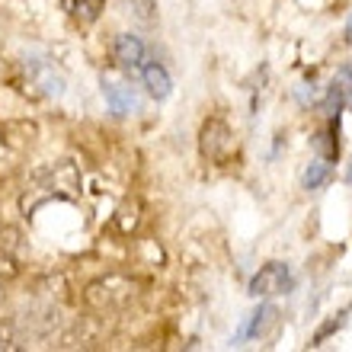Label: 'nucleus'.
<instances>
[{
  "label": "nucleus",
  "instance_id": "obj_1",
  "mask_svg": "<svg viewBox=\"0 0 352 352\" xmlns=\"http://www.w3.org/2000/svg\"><path fill=\"white\" fill-rule=\"evenodd\" d=\"M80 192V173L71 160H61L55 167L42 170V173L29 183L26 199H23V212H36L38 205L52 202V199H74Z\"/></svg>",
  "mask_w": 352,
  "mask_h": 352
},
{
  "label": "nucleus",
  "instance_id": "obj_15",
  "mask_svg": "<svg viewBox=\"0 0 352 352\" xmlns=\"http://www.w3.org/2000/svg\"><path fill=\"white\" fill-rule=\"evenodd\" d=\"M349 311H352V307H346V311H340V314H336V320H330V324L320 327V330H317V336H314V346H320V343L327 340V336L333 333V330H340V327L346 324V317H349Z\"/></svg>",
  "mask_w": 352,
  "mask_h": 352
},
{
  "label": "nucleus",
  "instance_id": "obj_7",
  "mask_svg": "<svg viewBox=\"0 0 352 352\" xmlns=\"http://www.w3.org/2000/svg\"><path fill=\"white\" fill-rule=\"evenodd\" d=\"M112 58H116L119 67H125V71H138V67L144 65V42H141L138 36H131V32H122V36H116V42H112Z\"/></svg>",
  "mask_w": 352,
  "mask_h": 352
},
{
  "label": "nucleus",
  "instance_id": "obj_10",
  "mask_svg": "<svg viewBox=\"0 0 352 352\" xmlns=\"http://www.w3.org/2000/svg\"><path fill=\"white\" fill-rule=\"evenodd\" d=\"M330 176H333V167H330L327 160H314V164H307L305 173H301V186H305L307 192H314V189L330 183Z\"/></svg>",
  "mask_w": 352,
  "mask_h": 352
},
{
  "label": "nucleus",
  "instance_id": "obj_8",
  "mask_svg": "<svg viewBox=\"0 0 352 352\" xmlns=\"http://www.w3.org/2000/svg\"><path fill=\"white\" fill-rule=\"evenodd\" d=\"M138 71H141V80H144V87H148V93L157 102L167 100L170 93H173V80H170V74H167V67L164 65H157V61H144Z\"/></svg>",
  "mask_w": 352,
  "mask_h": 352
},
{
  "label": "nucleus",
  "instance_id": "obj_18",
  "mask_svg": "<svg viewBox=\"0 0 352 352\" xmlns=\"http://www.w3.org/2000/svg\"><path fill=\"white\" fill-rule=\"evenodd\" d=\"M346 42L352 45V19H349V26H346Z\"/></svg>",
  "mask_w": 352,
  "mask_h": 352
},
{
  "label": "nucleus",
  "instance_id": "obj_16",
  "mask_svg": "<svg viewBox=\"0 0 352 352\" xmlns=\"http://www.w3.org/2000/svg\"><path fill=\"white\" fill-rule=\"evenodd\" d=\"M3 349H19L16 333H13V327L10 324H0V352Z\"/></svg>",
  "mask_w": 352,
  "mask_h": 352
},
{
  "label": "nucleus",
  "instance_id": "obj_17",
  "mask_svg": "<svg viewBox=\"0 0 352 352\" xmlns=\"http://www.w3.org/2000/svg\"><path fill=\"white\" fill-rule=\"evenodd\" d=\"M346 183L352 186V157H349V167H346Z\"/></svg>",
  "mask_w": 352,
  "mask_h": 352
},
{
  "label": "nucleus",
  "instance_id": "obj_12",
  "mask_svg": "<svg viewBox=\"0 0 352 352\" xmlns=\"http://www.w3.org/2000/svg\"><path fill=\"white\" fill-rule=\"evenodd\" d=\"M276 320H278L276 305H260L256 307V314H253V320H250V327L243 330V336H263Z\"/></svg>",
  "mask_w": 352,
  "mask_h": 352
},
{
  "label": "nucleus",
  "instance_id": "obj_11",
  "mask_svg": "<svg viewBox=\"0 0 352 352\" xmlns=\"http://www.w3.org/2000/svg\"><path fill=\"white\" fill-rule=\"evenodd\" d=\"M65 3V10L71 13L74 19H80V23H93V19H100L102 7H106V0H61Z\"/></svg>",
  "mask_w": 352,
  "mask_h": 352
},
{
  "label": "nucleus",
  "instance_id": "obj_4",
  "mask_svg": "<svg viewBox=\"0 0 352 352\" xmlns=\"http://www.w3.org/2000/svg\"><path fill=\"white\" fill-rule=\"evenodd\" d=\"M295 285V276L285 263H266L260 266V272L250 278V295L253 298H272V295H285Z\"/></svg>",
  "mask_w": 352,
  "mask_h": 352
},
{
  "label": "nucleus",
  "instance_id": "obj_9",
  "mask_svg": "<svg viewBox=\"0 0 352 352\" xmlns=\"http://www.w3.org/2000/svg\"><path fill=\"white\" fill-rule=\"evenodd\" d=\"M29 77H32V80L48 93V96H61V93H65V80H61V74H58L52 65H45V61L29 65Z\"/></svg>",
  "mask_w": 352,
  "mask_h": 352
},
{
  "label": "nucleus",
  "instance_id": "obj_19",
  "mask_svg": "<svg viewBox=\"0 0 352 352\" xmlns=\"http://www.w3.org/2000/svg\"><path fill=\"white\" fill-rule=\"evenodd\" d=\"M0 301H3V288H0Z\"/></svg>",
  "mask_w": 352,
  "mask_h": 352
},
{
  "label": "nucleus",
  "instance_id": "obj_6",
  "mask_svg": "<svg viewBox=\"0 0 352 352\" xmlns=\"http://www.w3.org/2000/svg\"><path fill=\"white\" fill-rule=\"evenodd\" d=\"M349 100H352V67H340L333 80H330V87H327V96L320 100V109L327 116H340Z\"/></svg>",
  "mask_w": 352,
  "mask_h": 352
},
{
  "label": "nucleus",
  "instance_id": "obj_14",
  "mask_svg": "<svg viewBox=\"0 0 352 352\" xmlns=\"http://www.w3.org/2000/svg\"><path fill=\"white\" fill-rule=\"evenodd\" d=\"M19 276V256L13 250H3L0 247V282H10V278Z\"/></svg>",
  "mask_w": 352,
  "mask_h": 352
},
{
  "label": "nucleus",
  "instance_id": "obj_3",
  "mask_svg": "<svg viewBox=\"0 0 352 352\" xmlns=\"http://www.w3.org/2000/svg\"><path fill=\"white\" fill-rule=\"evenodd\" d=\"M199 148L212 164H224V160L234 154L237 141H234V131L228 129V122L221 119H208L202 125V135H199Z\"/></svg>",
  "mask_w": 352,
  "mask_h": 352
},
{
  "label": "nucleus",
  "instance_id": "obj_13",
  "mask_svg": "<svg viewBox=\"0 0 352 352\" xmlns=\"http://www.w3.org/2000/svg\"><path fill=\"white\" fill-rule=\"evenodd\" d=\"M122 7L129 10L131 16L135 19H141V23H154V19H157V10H154V3H151V0H125V3H122Z\"/></svg>",
  "mask_w": 352,
  "mask_h": 352
},
{
  "label": "nucleus",
  "instance_id": "obj_5",
  "mask_svg": "<svg viewBox=\"0 0 352 352\" xmlns=\"http://www.w3.org/2000/svg\"><path fill=\"white\" fill-rule=\"evenodd\" d=\"M102 96H106V102H109V109L116 116H135L141 109L138 93L131 90L129 84L116 80V77H102Z\"/></svg>",
  "mask_w": 352,
  "mask_h": 352
},
{
  "label": "nucleus",
  "instance_id": "obj_2",
  "mask_svg": "<svg viewBox=\"0 0 352 352\" xmlns=\"http://www.w3.org/2000/svg\"><path fill=\"white\" fill-rule=\"evenodd\" d=\"M138 295V282L129 276H119V272H109V276H100L96 282H90L84 292L87 305L100 314H109V311H122L129 307Z\"/></svg>",
  "mask_w": 352,
  "mask_h": 352
}]
</instances>
